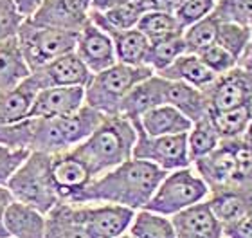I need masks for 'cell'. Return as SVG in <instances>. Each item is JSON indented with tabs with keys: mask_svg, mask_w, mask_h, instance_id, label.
<instances>
[{
	"mask_svg": "<svg viewBox=\"0 0 252 238\" xmlns=\"http://www.w3.org/2000/svg\"><path fill=\"white\" fill-rule=\"evenodd\" d=\"M205 201L215 217L220 220L221 228L252 215V190L249 188H225L211 191Z\"/></svg>",
	"mask_w": 252,
	"mask_h": 238,
	"instance_id": "19",
	"label": "cell"
},
{
	"mask_svg": "<svg viewBox=\"0 0 252 238\" xmlns=\"http://www.w3.org/2000/svg\"><path fill=\"white\" fill-rule=\"evenodd\" d=\"M249 40H251V27L238 26L231 22H220L216 43L229 51L236 60H240V56L243 54Z\"/></svg>",
	"mask_w": 252,
	"mask_h": 238,
	"instance_id": "35",
	"label": "cell"
},
{
	"mask_svg": "<svg viewBox=\"0 0 252 238\" xmlns=\"http://www.w3.org/2000/svg\"><path fill=\"white\" fill-rule=\"evenodd\" d=\"M51 175H53L54 186L63 202H68L92 180L89 168L70 150L53 155Z\"/></svg>",
	"mask_w": 252,
	"mask_h": 238,
	"instance_id": "18",
	"label": "cell"
},
{
	"mask_svg": "<svg viewBox=\"0 0 252 238\" xmlns=\"http://www.w3.org/2000/svg\"><path fill=\"white\" fill-rule=\"evenodd\" d=\"M200 60H202V64L211 70V72H215L216 76L218 74H223V72H229L231 69H234L238 65V60L232 56L229 51L218 45V43H211L209 47L202 49L198 54H196Z\"/></svg>",
	"mask_w": 252,
	"mask_h": 238,
	"instance_id": "37",
	"label": "cell"
},
{
	"mask_svg": "<svg viewBox=\"0 0 252 238\" xmlns=\"http://www.w3.org/2000/svg\"><path fill=\"white\" fill-rule=\"evenodd\" d=\"M85 105V87H51L38 90L32 101L29 117H53L68 116Z\"/></svg>",
	"mask_w": 252,
	"mask_h": 238,
	"instance_id": "16",
	"label": "cell"
},
{
	"mask_svg": "<svg viewBox=\"0 0 252 238\" xmlns=\"http://www.w3.org/2000/svg\"><path fill=\"white\" fill-rule=\"evenodd\" d=\"M166 103L182 112L191 123L204 119L211 112L204 90L184 83V81H169L168 79Z\"/></svg>",
	"mask_w": 252,
	"mask_h": 238,
	"instance_id": "22",
	"label": "cell"
},
{
	"mask_svg": "<svg viewBox=\"0 0 252 238\" xmlns=\"http://www.w3.org/2000/svg\"><path fill=\"white\" fill-rule=\"evenodd\" d=\"M152 9V0H119L105 13L90 11V20L103 31H126L133 29L146 11Z\"/></svg>",
	"mask_w": 252,
	"mask_h": 238,
	"instance_id": "20",
	"label": "cell"
},
{
	"mask_svg": "<svg viewBox=\"0 0 252 238\" xmlns=\"http://www.w3.org/2000/svg\"><path fill=\"white\" fill-rule=\"evenodd\" d=\"M31 154L29 150H15L0 144V186H5L7 180L15 173L18 166Z\"/></svg>",
	"mask_w": 252,
	"mask_h": 238,
	"instance_id": "40",
	"label": "cell"
},
{
	"mask_svg": "<svg viewBox=\"0 0 252 238\" xmlns=\"http://www.w3.org/2000/svg\"><path fill=\"white\" fill-rule=\"evenodd\" d=\"M31 69L27 65L16 36L0 42V92L20 85Z\"/></svg>",
	"mask_w": 252,
	"mask_h": 238,
	"instance_id": "27",
	"label": "cell"
},
{
	"mask_svg": "<svg viewBox=\"0 0 252 238\" xmlns=\"http://www.w3.org/2000/svg\"><path fill=\"white\" fill-rule=\"evenodd\" d=\"M169 218L177 238H223V228L207 201L186 207Z\"/></svg>",
	"mask_w": 252,
	"mask_h": 238,
	"instance_id": "15",
	"label": "cell"
},
{
	"mask_svg": "<svg viewBox=\"0 0 252 238\" xmlns=\"http://www.w3.org/2000/svg\"><path fill=\"white\" fill-rule=\"evenodd\" d=\"M162 168L141 159H128L116 168L94 177L83 190L70 199V204L106 202L130 209H142L164 179Z\"/></svg>",
	"mask_w": 252,
	"mask_h": 238,
	"instance_id": "1",
	"label": "cell"
},
{
	"mask_svg": "<svg viewBox=\"0 0 252 238\" xmlns=\"http://www.w3.org/2000/svg\"><path fill=\"white\" fill-rule=\"evenodd\" d=\"M108 34L112 36L114 49H116V58L119 64L146 65L150 42L137 27L126 29V31H112Z\"/></svg>",
	"mask_w": 252,
	"mask_h": 238,
	"instance_id": "28",
	"label": "cell"
},
{
	"mask_svg": "<svg viewBox=\"0 0 252 238\" xmlns=\"http://www.w3.org/2000/svg\"><path fill=\"white\" fill-rule=\"evenodd\" d=\"M38 89L27 76L20 85L0 92V125H13L29 117Z\"/></svg>",
	"mask_w": 252,
	"mask_h": 238,
	"instance_id": "24",
	"label": "cell"
},
{
	"mask_svg": "<svg viewBox=\"0 0 252 238\" xmlns=\"http://www.w3.org/2000/svg\"><path fill=\"white\" fill-rule=\"evenodd\" d=\"M242 139H243V141H245V143H247L249 146L252 148V123L249 125V128L245 130V134L242 136Z\"/></svg>",
	"mask_w": 252,
	"mask_h": 238,
	"instance_id": "47",
	"label": "cell"
},
{
	"mask_svg": "<svg viewBox=\"0 0 252 238\" xmlns=\"http://www.w3.org/2000/svg\"><path fill=\"white\" fill-rule=\"evenodd\" d=\"M16 40L29 69L32 70L58 56L72 53L78 42V33L40 26L31 18H26L16 33Z\"/></svg>",
	"mask_w": 252,
	"mask_h": 238,
	"instance_id": "7",
	"label": "cell"
},
{
	"mask_svg": "<svg viewBox=\"0 0 252 238\" xmlns=\"http://www.w3.org/2000/svg\"><path fill=\"white\" fill-rule=\"evenodd\" d=\"M128 231L133 238H177L171 218L148 209H137Z\"/></svg>",
	"mask_w": 252,
	"mask_h": 238,
	"instance_id": "31",
	"label": "cell"
},
{
	"mask_svg": "<svg viewBox=\"0 0 252 238\" xmlns=\"http://www.w3.org/2000/svg\"><path fill=\"white\" fill-rule=\"evenodd\" d=\"M155 74L162 76V78L169 79V81H184V83L193 85V87L202 90L207 89L216 78L215 72H211L196 54L189 53H184L182 56H179L173 64L168 65L160 72H155Z\"/></svg>",
	"mask_w": 252,
	"mask_h": 238,
	"instance_id": "25",
	"label": "cell"
},
{
	"mask_svg": "<svg viewBox=\"0 0 252 238\" xmlns=\"http://www.w3.org/2000/svg\"><path fill=\"white\" fill-rule=\"evenodd\" d=\"M148 134V136H177V134H188L193 127V123L171 105H158L152 110H148L144 116L135 123Z\"/></svg>",
	"mask_w": 252,
	"mask_h": 238,
	"instance_id": "23",
	"label": "cell"
},
{
	"mask_svg": "<svg viewBox=\"0 0 252 238\" xmlns=\"http://www.w3.org/2000/svg\"><path fill=\"white\" fill-rule=\"evenodd\" d=\"M215 2L216 0H184L182 5L175 11L173 15L179 20L180 27L186 29V27H189L194 22H198L202 18H205L207 15H211L213 9H215Z\"/></svg>",
	"mask_w": 252,
	"mask_h": 238,
	"instance_id": "38",
	"label": "cell"
},
{
	"mask_svg": "<svg viewBox=\"0 0 252 238\" xmlns=\"http://www.w3.org/2000/svg\"><path fill=\"white\" fill-rule=\"evenodd\" d=\"M51 161L53 155L31 152L5 184L15 201L34 207L43 215L63 202L51 175Z\"/></svg>",
	"mask_w": 252,
	"mask_h": 238,
	"instance_id": "4",
	"label": "cell"
},
{
	"mask_svg": "<svg viewBox=\"0 0 252 238\" xmlns=\"http://www.w3.org/2000/svg\"><path fill=\"white\" fill-rule=\"evenodd\" d=\"M4 228L9 238H43L45 215L24 202L13 201L4 215Z\"/></svg>",
	"mask_w": 252,
	"mask_h": 238,
	"instance_id": "21",
	"label": "cell"
},
{
	"mask_svg": "<svg viewBox=\"0 0 252 238\" xmlns=\"http://www.w3.org/2000/svg\"><path fill=\"white\" fill-rule=\"evenodd\" d=\"M74 53L78 54L92 74L108 69L117 62L112 36L95 26L92 20L87 22L83 29L78 33Z\"/></svg>",
	"mask_w": 252,
	"mask_h": 238,
	"instance_id": "13",
	"label": "cell"
},
{
	"mask_svg": "<svg viewBox=\"0 0 252 238\" xmlns=\"http://www.w3.org/2000/svg\"><path fill=\"white\" fill-rule=\"evenodd\" d=\"M114 238H133L131 235H126V233H123V235H119V237H114Z\"/></svg>",
	"mask_w": 252,
	"mask_h": 238,
	"instance_id": "48",
	"label": "cell"
},
{
	"mask_svg": "<svg viewBox=\"0 0 252 238\" xmlns=\"http://www.w3.org/2000/svg\"><path fill=\"white\" fill-rule=\"evenodd\" d=\"M34 24L79 33L90 20L89 0H43L31 16Z\"/></svg>",
	"mask_w": 252,
	"mask_h": 238,
	"instance_id": "12",
	"label": "cell"
},
{
	"mask_svg": "<svg viewBox=\"0 0 252 238\" xmlns=\"http://www.w3.org/2000/svg\"><path fill=\"white\" fill-rule=\"evenodd\" d=\"M137 29L148 38V42H158V40H166V38L182 34V27L179 20L175 18L173 13H166V11L150 9L141 16V20L137 22Z\"/></svg>",
	"mask_w": 252,
	"mask_h": 238,
	"instance_id": "30",
	"label": "cell"
},
{
	"mask_svg": "<svg viewBox=\"0 0 252 238\" xmlns=\"http://www.w3.org/2000/svg\"><path fill=\"white\" fill-rule=\"evenodd\" d=\"M238 67H242L243 70H247L252 74V27H251V40H249L247 47L243 51V54L238 60Z\"/></svg>",
	"mask_w": 252,
	"mask_h": 238,
	"instance_id": "45",
	"label": "cell"
},
{
	"mask_svg": "<svg viewBox=\"0 0 252 238\" xmlns=\"http://www.w3.org/2000/svg\"><path fill=\"white\" fill-rule=\"evenodd\" d=\"M43 238H95L79 222L74 211V204L60 202L45 215Z\"/></svg>",
	"mask_w": 252,
	"mask_h": 238,
	"instance_id": "26",
	"label": "cell"
},
{
	"mask_svg": "<svg viewBox=\"0 0 252 238\" xmlns=\"http://www.w3.org/2000/svg\"><path fill=\"white\" fill-rule=\"evenodd\" d=\"M26 16L16 7L15 0H0V42L16 36Z\"/></svg>",
	"mask_w": 252,
	"mask_h": 238,
	"instance_id": "39",
	"label": "cell"
},
{
	"mask_svg": "<svg viewBox=\"0 0 252 238\" xmlns=\"http://www.w3.org/2000/svg\"><path fill=\"white\" fill-rule=\"evenodd\" d=\"M225 238H252V215L243 217L236 222L223 226Z\"/></svg>",
	"mask_w": 252,
	"mask_h": 238,
	"instance_id": "41",
	"label": "cell"
},
{
	"mask_svg": "<svg viewBox=\"0 0 252 238\" xmlns=\"http://www.w3.org/2000/svg\"><path fill=\"white\" fill-rule=\"evenodd\" d=\"M166 87L168 79L158 74L148 76L146 79L139 81L131 87V90L125 96L119 106V114L137 123L148 110L158 105H166Z\"/></svg>",
	"mask_w": 252,
	"mask_h": 238,
	"instance_id": "14",
	"label": "cell"
},
{
	"mask_svg": "<svg viewBox=\"0 0 252 238\" xmlns=\"http://www.w3.org/2000/svg\"><path fill=\"white\" fill-rule=\"evenodd\" d=\"M184 0H152V9L166 11V13H175L182 5Z\"/></svg>",
	"mask_w": 252,
	"mask_h": 238,
	"instance_id": "44",
	"label": "cell"
},
{
	"mask_svg": "<svg viewBox=\"0 0 252 238\" xmlns=\"http://www.w3.org/2000/svg\"><path fill=\"white\" fill-rule=\"evenodd\" d=\"M119 0H89L90 11H95V13H105L110 7L117 4Z\"/></svg>",
	"mask_w": 252,
	"mask_h": 238,
	"instance_id": "46",
	"label": "cell"
},
{
	"mask_svg": "<svg viewBox=\"0 0 252 238\" xmlns=\"http://www.w3.org/2000/svg\"><path fill=\"white\" fill-rule=\"evenodd\" d=\"M155 74L148 65L116 64L108 69L92 74L85 87V105L99 110L105 116L119 114V106L133 85Z\"/></svg>",
	"mask_w": 252,
	"mask_h": 238,
	"instance_id": "5",
	"label": "cell"
},
{
	"mask_svg": "<svg viewBox=\"0 0 252 238\" xmlns=\"http://www.w3.org/2000/svg\"><path fill=\"white\" fill-rule=\"evenodd\" d=\"M204 92L211 112H221L247 105L252 103V74L236 65L229 72L216 76L215 81L204 89Z\"/></svg>",
	"mask_w": 252,
	"mask_h": 238,
	"instance_id": "10",
	"label": "cell"
},
{
	"mask_svg": "<svg viewBox=\"0 0 252 238\" xmlns=\"http://www.w3.org/2000/svg\"><path fill=\"white\" fill-rule=\"evenodd\" d=\"M191 166L207 184L209 193L225 188L252 190V148L242 137L221 139L211 154L196 159Z\"/></svg>",
	"mask_w": 252,
	"mask_h": 238,
	"instance_id": "3",
	"label": "cell"
},
{
	"mask_svg": "<svg viewBox=\"0 0 252 238\" xmlns=\"http://www.w3.org/2000/svg\"><path fill=\"white\" fill-rule=\"evenodd\" d=\"M207 195H209L207 184L194 171L193 166H188L164 175L155 193L142 209L158 213L164 217H173L175 213L205 201Z\"/></svg>",
	"mask_w": 252,
	"mask_h": 238,
	"instance_id": "6",
	"label": "cell"
},
{
	"mask_svg": "<svg viewBox=\"0 0 252 238\" xmlns=\"http://www.w3.org/2000/svg\"><path fill=\"white\" fill-rule=\"evenodd\" d=\"M184 53H186V45L182 34L166 38V40H158V42L150 43L146 65L153 72H160V70H164L168 65H171L175 60L179 58V56H182Z\"/></svg>",
	"mask_w": 252,
	"mask_h": 238,
	"instance_id": "34",
	"label": "cell"
},
{
	"mask_svg": "<svg viewBox=\"0 0 252 238\" xmlns=\"http://www.w3.org/2000/svg\"><path fill=\"white\" fill-rule=\"evenodd\" d=\"M74 211L95 238H114L126 233L135 217V209L106 202L74 204Z\"/></svg>",
	"mask_w": 252,
	"mask_h": 238,
	"instance_id": "9",
	"label": "cell"
},
{
	"mask_svg": "<svg viewBox=\"0 0 252 238\" xmlns=\"http://www.w3.org/2000/svg\"><path fill=\"white\" fill-rule=\"evenodd\" d=\"M105 114L95 110L92 106L83 105L78 110L63 117H53L54 128H56V136H58V143L62 152L78 146L99 127L103 121Z\"/></svg>",
	"mask_w": 252,
	"mask_h": 238,
	"instance_id": "17",
	"label": "cell"
},
{
	"mask_svg": "<svg viewBox=\"0 0 252 238\" xmlns=\"http://www.w3.org/2000/svg\"><path fill=\"white\" fill-rule=\"evenodd\" d=\"M135 125V123H133ZM137 139L133 144L131 157L157 164L164 171L188 168L191 166L188 154V134L177 136H148L139 125H135Z\"/></svg>",
	"mask_w": 252,
	"mask_h": 238,
	"instance_id": "8",
	"label": "cell"
},
{
	"mask_svg": "<svg viewBox=\"0 0 252 238\" xmlns=\"http://www.w3.org/2000/svg\"><path fill=\"white\" fill-rule=\"evenodd\" d=\"M220 136L216 132V128L213 127L209 116L200 119V121H194L191 130L188 132V154L191 164L196 159H202L207 154H211L220 144Z\"/></svg>",
	"mask_w": 252,
	"mask_h": 238,
	"instance_id": "32",
	"label": "cell"
},
{
	"mask_svg": "<svg viewBox=\"0 0 252 238\" xmlns=\"http://www.w3.org/2000/svg\"><path fill=\"white\" fill-rule=\"evenodd\" d=\"M13 201H15V197L11 195L7 186H0V238H9V235H7V231L4 228V215Z\"/></svg>",
	"mask_w": 252,
	"mask_h": 238,
	"instance_id": "42",
	"label": "cell"
},
{
	"mask_svg": "<svg viewBox=\"0 0 252 238\" xmlns=\"http://www.w3.org/2000/svg\"><path fill=\"white\" fill-rule=\"evenodd\" d=\"M213 15L220 22L252 27V0H216Z\"/></svg>",
	"mask_w": 252,
	"mask_h": 238,
	"instance_id": "36",
	"label": "cell"
},
{
	"mask_svg": "<svg viewBox=\"0 0 252 238\" xmlns=\"http://www.w3.org/2000/svg\"><path fill=\"white\" fill-rule=\"evenodd\" d=\"M43 0H15L16 7H18V11H20L22 15L26 16V18H29V16L34 13V11L42 5Z\"/></svg>",
	"mask_w": 252,
	"mask_h": 238,
	"instance_id": "43",
	"label": "cell"
},
{
	"mask_svg": "<svg viewBox=\"0 0 252 238\" xmlns=\"http://www.w3.org/2000/svg\"><path fill=\"white\" fill-rule=\"evenodd\" d=\"M218 27H220V20L213 13L207 15L205 18H202V20L191 24L189 27H186L182 31L186 53L198 54L202 49L209 47L211 43H216Z\"/></svg>",
	"mask_w": 252,
	"mask_h": 238,
	"instance_id": "33",
	"label": "cell"
},
{
	"mask_svg": "<svg viewBox=\"0 0 252 238\" xmlns=\"http://www.w3.org/2000/svg\"><path fill=\"white\" fill-rule=\"evenodd\" d=\"M135 139V125L121 114H114L103 117L99 127L70 152L89 168L94 179L131 159Z\"/></svg>",
	"mask_w": 252,
	"mask_h": 238,
	"instance_id": "2",
	"label": "cell"
},
{
	"mask_svg": "<svg viewBox=\"0 0 252 238\" xmlns=\"http://www.w3.org/2000/svg\"><path fill=\"white\" fill-rule=\"evenodd\" d=\"M92 72L74 51L51 60L38 69H32L29 74V81L38 90L51 87H87Z\"/></svg>",
	"mask_w": 252,
	"mask_h": 238,
	"instance_id": "11",
	"label": "cell"
},
{
	"mask_svg": "<svg viewBox=\"0 0 252 238\" xmlns=\"http://www.w3.org/2000/svg\"><path fill=\"white\" fill-rule=\"evenodd\" d=\"M209 119L220 139H238L242 137L249 125L252 123V103L229 108L221 112H211Z\"/></svg>",
	"mask_w": 252,
	"mask_h": 238,
	"instance_id": "29",
	"label": "cell"
}]
</instances>
